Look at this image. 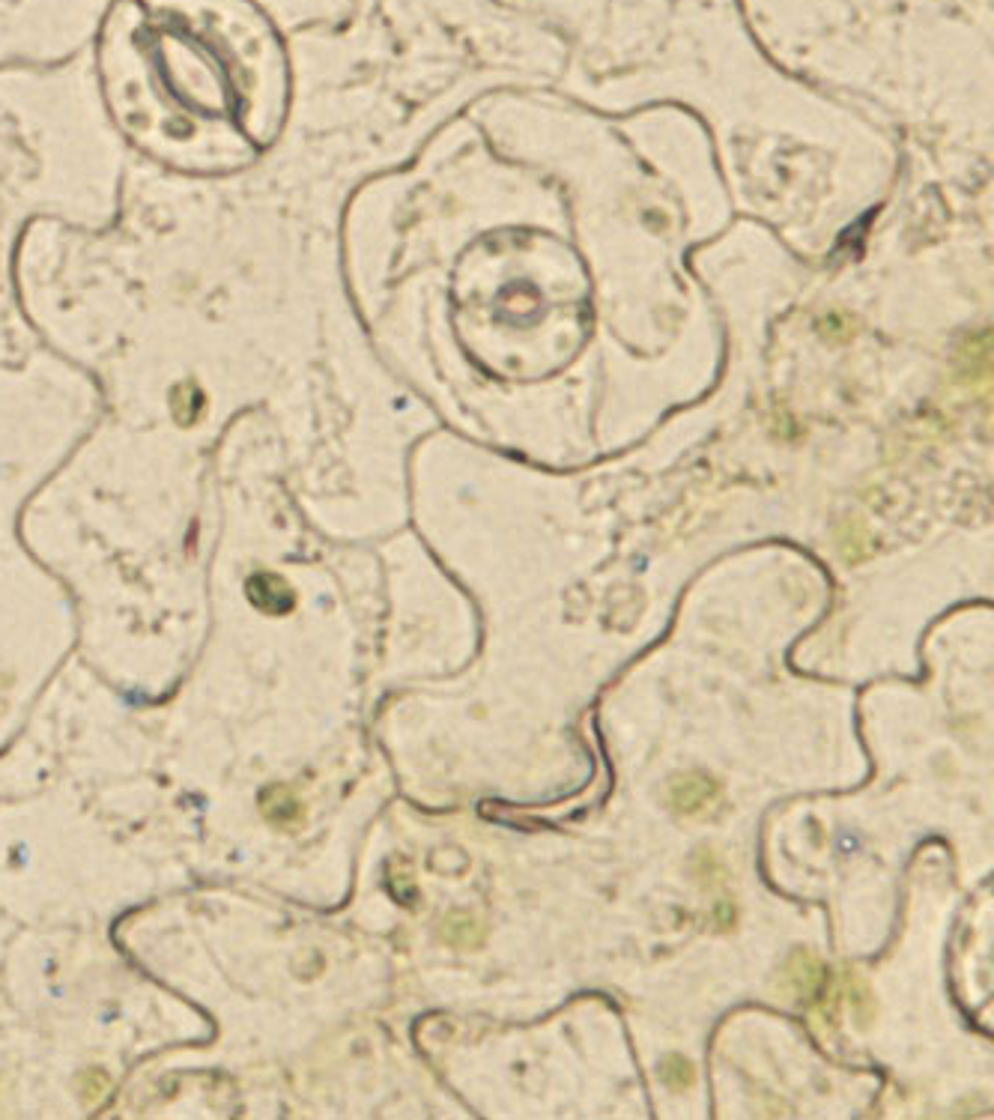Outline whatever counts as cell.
<instances>
[{
	"label": "cell",
	"mask_w": 994,
	"mask_h": 1120,
	"mask_svg": "<svg viewBox=\"0 0 994 1120\" xmlns=\"http://www.w3.org/2000/svg\"><path fill=\"white\" fill-rule=\"evenodd\" d=\"M717 795H720V786L708 774H681L669 786V801L684 816H696L708 810L717 801Z\"/></svg>",
	"instance_id": "6da1fadb"
},
{
	"label": "cell",
	"mask_w": 994,
	"mask_h": 1120,
	"mask_svg": "<svg viewBox=\"0 0 994 1120\" xmlns=\"http://www.w3.org/2000/svg\"><path fill=\"white\" fill-rule=\"evenodd\" d=\"M248 598L257 610L281 616L293 607V589L275 574H254L248 580Z\"/></svg>",
	"instance_id": "7a4b0ae2"
},
{
	"label": "cell",
	"mask_w": 994,
	"mask_h": 1120,
	"mask_svg": "<svg viewBox=\"0 0 994 1120\" xmlns=\"http://www.w3.org/2000/svg\"><path fill=\"white\" fill-rule=\"evenodd\" d=\"M260 807H263L266 819H269L272 825H281V828H290V825H296V822L302 819V804H299V798H296L290 789H284V786H272V789H266V792L260 795Z\"/></svg>",
	"instance_id": "3957f363"
},
{
	"label": "cell",
	"mask_w": 994,
	"mask_h": 1120,
	"mask_svg": "<svg viewBox=\"0 0 994 1120\" xmlns=\"http://www.w3.org/2000/svg\"><path fill=\"white\" fill-rule=\"evenodd\" d=\"M445 938H448L454 947H478L481 938H484V929H481L472 917L460 914V917H451V920L445 923Z\"/></svg>",
	"instance_id": "277c9868"
},
{
	"label": "cell",
	"mask_w": 994,
	"mask_h": 1120,
	"mask_svg": "<svg viewBox=\"0 0 994 1120\" xmlns=\"http://www.w3.org/2000/svg\"><path fill=\"white\" fill-rule=\"evenodd\" d=\"M171 404H174V413H177V419H180L183 425H192V422H195V419L200 416V407H203V395H200V392L195 389V386H192V383H186V386H180V389L174 392Z\"/></svg>",
	"instance_id": "5b68a950"
},
{
	"label": "cell",
	"mask_w": 994,
	"mask_h": 1120,
	"mask_svg": "<svg viewBox=\"0 0 994 1120\" xmlns=\"http://www.w3.org/2000/svg\"><path fill=\"white\" fill-rule=\"evenodd\" d=\"M663 1073H666V1082H669L672 1088H690V1085H693V1079H696V1070H693V1064H690V1061H684V1058H672V1061H666Z\"/></svg>",
	"instance_id": "8992f818"
}]
</instances>
